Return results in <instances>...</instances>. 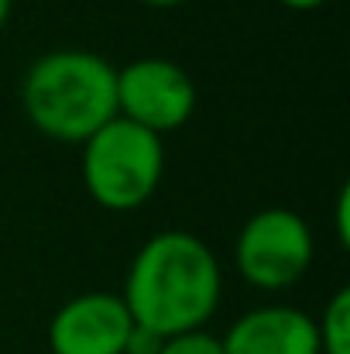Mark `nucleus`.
Returning <instances> with one entry per match:
<instances>
[{
  "mask_svg": "<svg viewBox=\"0 0 350 354\" xmlns=\"http://www.w3.org/2000/svg\"><path fill=\"white\" fill-rule=\"evenodd\" d=\"M224 354H320L316 320L295 306H257L220 337Z\"/></svg>",
  "mask_w": 350,
  "mask_h": 354,
  "instance_id": "0eeeda50",
  "label": "nucleus"
},
{
  "mask_svg": "<svg viewBox=\"0 0 350 354\" xmlns=\"http://www.w3.org/2000/svg\"><path fill=\"white\" fill-rule=\"evenodd\" d=\"M10 7H14V0H0V28L7 24V17H10Z\"/></svg>",
  "mask_w": 350,
  "mask_h": 354,
  "instance_id": "ddd939ff",
  "label": "nucleus"
},
{
  "mask_svg": "<svg viewBox=\"0 0 350 354\" xmlns=\"http://www.w3.org/2000/svg\"><path fill=\"white\" fill-rule=\"evenodd\" d=\"M21 104L41 134L83 145L117 118V69L86 48L45 52L24 73Z\"/></svg>",
  "mask_w": 350,
  "mask_h": 354,
  "instance_id": "f03ea898",
  "label": "nucleus"
},
{
  "mask_svg": "<svg viewBox=\"0 0 350 354\" xmlns=\"http://www.w3.org/2000/svg\"><path fill=\"white\" fill-rule=\"evenodd\" d=\"M337 237H340V244H350V186L347 183L337 193Z\"/></svg>",
  "mask_w": 350,
  "mask_h": 354,
  "instance_id": "9b49d317",
  "label": "nucleus"
},
{
  "mask_svg": "<svg viewBox=\"0 0 350 354\" xmlns=\"http://www.w3.org/2000/svg\"><path fill=\"white\" fill-rule=\"evenodd\" d=\"M158 354H224L220 337H213L210 330H186V334H175V337H165Z\"/></svg>",
  "mask_w": 350,
  "mask_h": 354,
  "instance_id": "1a4fd4ad",
  "label": "nucleus"
},
{
  "mask_svg": "<svg viewBox=\"0 0 350 354\" xmlns=\"http://www.w3.org/2000/svg\"><path fill=\"white\" fill-rule=\"evenodd\" d=\"M148 7H175V3H186V0H141Z\"/></svg>",
  "mask_w": 350,
  "mask_h": 354,
  "instance_id": "4468645a",
  "label": "nucleus"
},
{
  "mask_svg": "<svg viewBox=\"0 0 350 354\" xmlns=\"http://www.w3.org/2000/svg\"><path fill=\"white\" fill-rule=\"evenodd\" d=\"M320 354H350V289H337L316 320Z\"/></svg>",
  "mask_w": 350,
  "mask_h": 354,
  "instance_id": "6e6552de",
  "label": "nucleus"
},
{
  "mask_svg": "<svg viewBox=\"0 0 350 354\" xmlns=\"http://www.w3.org/2000/svg\"><path fill=\"white\" fill-rule=\"evenodd\" d=\"M278 3H285V7H292V10H316V7H323L327 0H278Z\"/></svg>",
  "mask_w": 350,
  "mask_h": 354,
  "instance_id": "f8f14e48",
  "label": "nucleus"
},
{
  "mask_svg": "<svg viewBox=\"0 0 350 354\" xmlns=\"http://www.w3.org/2000/svg\"><path fill=\"white\" fill-rule=\"evenodd\" d=\"M196 111V83L172 59H134L117 69V118L130 120L151 134L182 127Z\"/></svg>",
  "mask_w": 350,
  "mask_h": 354,
  "instance_id": "39448f33",
  "label": "nucleus"
},
{
  "mask_svg": "<svg viewBox=\"0 0 350 354\" xmlns=\"http://www.w3.org/2000/svg\"><path fill=\"white\" fill-rule=\"evenodd\" d=\"M165 172L162 138L124 118L107 120L97 134L83 141V183L93 203L104 210L144 207Z\"/></svg>",
  "mask_w": 350,
  "mask_h": 354,
  "instance_id": "7ed1b4c3",
  "label": "nucleus"
},
{
  "mask_svg": "<svg viewBox=\"0 0 350 354\" xmlns=\"http://www.w3.org/2000/svg\"><path fill=\"white\" fill-rule=\"evenodd\" d=\"M162 341L165 337H158V334H151V330H144V327L134 324V330H130V337L124 344V354H158Z\"/></svg>",
  "mask_w": 350,
  "mask_h": 354,
  "instance_id": "9d476101",
  "label": "nucleus"
},
{
  "mask_svg": "<svg viewBox=\"0 0 350 354\" xmlns=\"http://www.w3.org/2000/svg\"><path fill=\"white\" fill-rule=\"evenodd\" d=\"M224 272L217 254L189 231L148 237L130 258L124 306L130 320L158 337L200 330L220 306Z\"/></svg>",
  "mask_w": 350,
  "mask_h": 354,
  "instance_id": "f257e3e1",
  "label": "nucleus"
},
{
  "mask_svg": "<svg viewBox=\"0 0 350 354\" xmlns=\"http://www.w3.org/2000/svg\"><path fill=\"white\" fill-rule=\"evenodd\" d=\"M134 320L114 292H83L62 303L48 324L52 354H124Z\"/></svg>",
  "mask_w": 350,
  "mask_h": 354,
  "instance_id": "423d86ee",
  "label": "nucleus"
},
{
  "mask_svg": "<svg viewBox=\"0 0 350 354\" xmlns=\"http://www.w3.org/2000/svg\"><path fill=\"white\" fill-rule=\"evenodd\" d=\"M237 268L244 282L264 292L295 286L313 261V231L309 224L285 207L257 210L244 221L233 244Z\"/></svg>",
  "mask_w": 350,
  "mask_h": 354,
  "instance_id": "20e7f679",
  "label": "nucleus"
}]
</instances>
